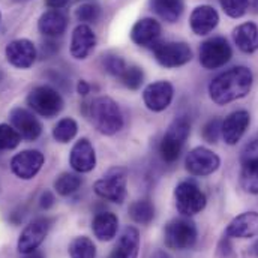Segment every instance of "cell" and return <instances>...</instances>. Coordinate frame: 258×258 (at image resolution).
Returning <instances> with one entry per match:
<instances>
[{"mask_svg":"<svg viewBox=\"0 0 258 258\" xmlns=\"http://www.w3.org/2000/svg\"><path fill=\"white\" fill-rule=\"evenodd\" d=\"M231 47L225 38L216 36L204 41L200 47V63L206 69H218L230 62Z\"/></svg>","mask_w":258,"mask_h":258,"instance_id":"cell-8","label":"cell"},{"mask_svg":"<svg viewBox=\"0 0 258 258\" xmlns=\"http://www.w3.org/2000/svg\"><path fill=\"white\" fill-rule=\"evenodd\" d=\"M140 249V233L134 227H126L119 237L117 245L108 258H137Z\"/></svg>","mask_w":258,"mask_h":258,"instance_id":"cell-23","label":"cell"},{"mask_svg":"<svg viewBox=\"0 0 258 258\" xmlns=\"http://www.w3.org/2000/svg\"><path fill=\"white\" fill-rule=\"evenodd\" d=\"M77 122L71 117H64L57 122V125L53 129V137L59 143H69L77 135Z\"/></svg>","mask_w":258,"mask_h":258,"instance_id":"cell-32","label":"cell"},{"mask_svg":"<svg viewBox=\"0 0 258 258\" xmlns=\"http://www.w3.org/2000/svg\"><path fill=\"white\" fill-rule=\"evenodd\" d=\"M39 204H41V207L42 209H50L53 204H54V197H53V194L50 192V191H45V192H42L41 195V200H39Z\"/></svg>","mask_w":258,"mask_h":258,"instance_id":"cell-38","label":"cell"},{"mask_svg":"<svg viewBox=\"0 0 258 258\" xmlns=\"http://www.w3.org/2000/svg\"><path fill=\"white\" fill-rule=\"evenodd\" d=\"M129 215H131L132 221H135L137 224L147 225L155 218V206L147 198L137 200L129 206Z\"/></svg>","mask_w":258,"mask_h":258,"instance_id":"cell-28","label":"cell"},{"mask_svg":"<svg viewBox=\"0 0 258 258\" xmlns=\"http://www.w3.org/2000/svg\"><path fill=\"white\" fill-rule=\"evenodd\" d=\"M176 207L183 216H194L204 210L207 204L206 194L203 192L194 182H182L174 191Z\"/></svg>","mask_w":258,"mask_h":258,"instance_id":"cell-7","label":"cell"},{"mask_svg":"<svg viewBox=\"0 0 258 258\" xmlns=\"http://www.w3.org/2000/svg\"><path fill=\"white\" fill-rule=\"evenodd\" d=\"M0 17H2V15H0Z\"/></svg>","mask_w":258,"mask_h":258,"instance_id":"cell-46","label":"cell"},{"mask_svg":"<svg viewBox=\"0 0 258 258\" xmlns=\"http://www.w3.org/2000/svg\"><path fill=\"white\" fill-rule=\"evenodd\" d=\"M5 56L12 66L18 69H27L36 60V48L29 39H15L6 45Z\"/></svg>","mask_w":258,"mask_h":258,"instance_id":"cell-15","label":"cell"},{"mask_svg":"<svg viewBox=\"0 0 258 258\" xmlns=\"http://www.w3.org/2000/svg\"><path fill=\"white\" fill-rule=\"evenodd\" d=\"M150 258H170V257H168V254H165L164 251H156V252H155V254H153Z\"/></svg>","mask_w":258,"mask_h":258,"instance_id":"cell-44","label":"cell"},{"mask_svg":"<svg viewBox=\"0 0 258 258\" xmlns=\"http://www.w3.org/2000/svg\"><path fill=\"white\" fill-rule=\"evenodd\" d=\"M221 126H222V120L221 119L209 120L204 125V128H203V138L207 143H216L219 135H221Z\"/></svg>","mask_w":258,"mask_h":258,"instance_id":"cell-37","label":"cell"},{"mask_svg":"<svg viewBox=\"0 0 258 258\" xmlns=\"http://www.w3.org/2000/svg\"><path fill=\"white\" fill-rule=\"evenodd\" d=\"M152 9L167 23H176L185 9L183 0H150Z\"/></svg>","mask_w":258,"mask_h":258,"instance_id":"cell-27","label":"cell"},{"mask_svg":"<svg viewBox=\"0 0 258 258\" xmlns=\"http://www.w3.org/2000/svg\"><path fill=\"white\" fill-rule=\"evenodd\" d=\"M224 12L231 18L243 17L249 9V0H219Z\"/></svg>","mask_w":258,"mask_h":258,"instance_id":"cell-34","label":"cell"},{"mask_svg":"<svg viewBox=\"0 0 258 258\" xmlns=\"http://www.w3.org/2000/svg\"><path fill=\"white\" fill-rule=\"evenodd\" d=\"M197 237H198L197 227H195L194 221H191L188 216L176 218V219L170 221L164 230L165 245L170 249H176V251H183V249L192 248L197 242Z\"/></svg>","mask_w":258,"mask_h":258,"instance_id":"cell-4","label":"cell"},{"mask_svg":"<svg viewBox=\"0 0 258 258\" xmlns=\"http://www.w3.org/2000/svg\"><path fill=\"white\" fill-rule=\"evenodd\" d=\"M189 132L191 123L186 117H179L168 126L159 146V153L165 162H174L179 159Z\"/></svg>","mask_w":258,"mask_h":258,"instance_id":"cell-3","label":"cell"},{"mask_svg":"<svg viewBox=\"0 0 258 258\" xmlns=\"http://www.w3.org/2000/svg\"><path fill=\"white\" fill-rule=\"evenodd\" d=\"M69 164L77 173H89L95 168L96 153L87 138H81L74 144L69 156Z\"/></svg>","mask_w":258,"mask_h":258,"instance_id":"cell-17","label":"cell"},{"mask_svg":"<svg viewBox=\"0 0 258 258\" xmlns=\"http://www.w3.org/2000/svg\"><path fill=\"white\" fill-rule=\"evenodd\" d=\"M11 123L12 126L17 129V132L21 135V138L24 140H36L41 132H42V126L39 123V120L26 108H14L9 114Z\"/></svg>","mask_w":258,"mask_h":258,"instance_id":"cell-18","label":"cell"},{"mask_svg":"<svg viewBox=\"0 0 258 258\" xmlns=\"http://www.w3.org/2000/svg\"><path fill=\"white\" fill-rule=\"evenodd\" d=\"M101 17V8L95 0H83L75 8V18L81 23H96Z\"/></svg>","mask_w":258,"mask_h":258,"instance_id":"cell-30","label":"cell"},{"mask_svg":"<svg viewBox=\"0 0 258 258\" xmlns=\"http://www.w3.org/2000/svg\"><path fill=\"white\" fill-rule=\"evenodd\" d=\"M80 186H81V177L75 173H62L54 182L56 192L63 195V197L78 191Z\"/></svg>","mask_w":258,"mask_h":258,"instance_id":"cell-31","label":"cell"},{"mask_svg":"<svg viewBox=\"0 0 258 258\" xmlns=\"http://www.w3.org/2000/svg\"><path fill=\"white\" fill-rule=\"evenodd\" d=\"M68 2H69V0H45V5H47L50 9L59 11V9H62V8H64V6L68 5Z\"/></svg>","mask_w":258,"mask_h":258,"instance_id":"cell-40","label":"cell"},{"mask_svg":"<svg viewBox=\"0 0 258 258\" xmlns=\"http://www.w3.org/2000/svg\"><path fill=\"white\" fill-rule=\"evenodd\" d=\"M117 225H119V219H117V216L114 213L101 212V213H98L95 216V219L92 222V230H93V234L99 240L108 242L116 236Z\"/></svg>","mask_w":258,"mask_h":258,"instance_id":"cell-26","label":"cell"},{"mask_svg":"<svg viewBox=\"0 0 258 258\" xmlns=\"http://www.w3.org/2000/svg\"><path fill=\"white\" fill-rule=\"evenodd\" d=\"M258 234V213L246 212L236 216L225 230L228 239H249Z\"/></svg>","mask_w":258,"mask_h":258,"instance_id":"cell-19","label":"cell"},{"mask_svg":"<svg viewBox=\"0 0 258 258\" xmlns=\"http://www.w3.org/2000/svg\"><path fill=\"white\" fill-rule=\"evenodd\" d=\"M240 186L245 192L258 194V138L251 141L240 155Z\"/></svg>","mask_w":258,"mask_h":258,"instance_id":"cell-9","label":"cell"},{"mask_svg":"<svg viewBox=\"0 0 258 258\" xmlns=\"http://www.w3.org/2000/svg\"><path fill=\"white\" fill-rule=\"evenodd\" d=\"M120 80L125 87H128L131 90H137V89H140V86L143 84V80H144L143 69L138 66H128L125 69V72L122 74Z\"/></svg>","mask_w":258,"mask_h":258,"instance_id":"cell-35","label":"cell"},{"mask_svg":"<svg viewBox=\"0 0 258 258\" xmlns=\"http://www.w3.org/2000/svg\"><path fill=\"white\" fill-rule=\"evenodd\" d=\"M96 45V36L87 24H80L75 27L71 39V54L72 57L83 60Z\"/></svg>","mask_w":258,"mask_h":258,"instance_id":"cell-21","label":"cell"},{"mask_svg":"<svg viewBox=\"0 0 258 258\" xmlns=\"http://www.w3.org/2000/svg\"><path fill=\"white\" fill-rule=\"evenodd\" d=\"M219 23V15L215 8L209 5L197 6L189 17V26L195 35H207L210 33Z\"/></svg>","mask_w":258,"mask_h":258,"instance_id":"cell-22","label":"cell"},{"mask_svg":"<svg viewBox=\"0 0 258 258\" xmlns=\"http://www.w3.org/2000/svg\"><path fill=\"white\" fill-rule=\"evenodd\" d=\"M77 90H78V93H80V95L86 96V95L90 92V86H89V83H87V81L81 80V81L78 83V86H77Z\"/></svg>","mask_w":258,"mask_h":258,"instance_id":"cell-41","label":"cell"},{"mask_svg":"<svg viewBox=\"0 0 258 258\" xmlns=\"http://www.w3.org/2000/svg\"><path fill=\"white\" fill-rule=\"evenodd\" d=\"M249 252H251V255H254L255 258H258V240L251 246V249H249Z\"/></svg>","mask_w":258,"mask_h":258,"instance_id":"cell-43","label":"cell"},{"mask_svg":"<svg viewBox=\"0 0 258 258\" xmlns=\"http://www.w3.org/2000/svg\"><path fill=\"white\" fill-rule=\"evenodd\" d=\"M254 83V75L246 66H234L212 80L209 84L210 99L218 105H225L245 98Z\"/></svg>","mask_w":258,"mask_h":258,"instance_id":"cell-1","label":"cell"},{"mask_svg":"<svg viewBox=\"0 0 258 258\" xmlns=\"http://www.w3.org/2000/svg\"><path fill=\"white\" fill-rule=\"evenodd\" d=\"M174 96V89L168 81H156L149 84L143 92L144 104L149 110L159 113L170 107Z\"/></svg>","mask_w":258,"mask_h":258,"instance_id":"cell-14","label":"cell"},{"mask_svg":"<svg viewBox=\"0 0 258 258\" xmlns=\"http://www.w3.org/2000/svg\"><path fill=\"white\" fill-rule=\"evenodd\" d=\"M69 255L71 258H95L96 246L89 237L80 236L69 243Z\"/></svg>","mask_w":258,"mask_h":258,"instance_id":"cell-29","label":"cell"},{"mask_svg":"<svg viewBox=\"0 0 258 258\" xmlns=\"http://www.w3.org/2000/svg\"><path fill=\"white\" fill-rule=\"evenodd\" d=\"M42 165L44 155L39 150H24L21 153H17L11 161L12 173L23 180L33 179L39 173Z\"/></svg>","mask_w":258,"mask_h":258,"instance_id":"cell-13","label":"cell"},{"mask_svg":"<svg viewBox=\"0 0 258 258\" xmlns=\"http://www.w3.org/2000/svg\"><path fill=\"white\" fill-rule=\"evenodd\" d=\"M89 117L93 126L104 135H114L123 126V116L119 105L107 96L96 98L90 102Z\"/></svg>","mask_w":258,"mask_h":258,"instance_id":"cell-2","label":"cell"},{"mask_svg":"<svg viewBox=\"0 0 258 258\" xmlns=\"http://www.w3.org/2000/svg\"><path fill=\"white\" fill-rule=\"evenodd\" d=\"M161 36V24L153 18H141L138 20L132 30H131V39L140 47H150L158 42V38Z\"/></svg>","mask_w":258,"mask_h":258,"instance_id":"cell-20","label":"cell"},{"mask_svg":"<svg viewBox=\"0 0 258 258\" xmlns=\"http://www.w3.org/2000/svg\"><path fill=\"white\" fill-rule=\"evenodd\" d=\"M66 27H68L66 15L56 9H50V11L44 12L38 21L39 32L48 38H56V36L63 35Z\"/></svg>","mask_w":258,"mask_h":258,"instance_id":"cell-24","label":"cell"},{"mask_svg":"<svg viewBox=\"0 0 258 258\" xmlns=\"http://www.w3.org/2000/svg\"><path fill=\"white\" fill-rule=\"evenodd\" d=\"M153 47V56L158 63L165 68H179L192 59V51L185 42H156Z\"/></svg>","mask_w":258,"mask_h":258,"instance_id":"cell-10","label":"cell"},{"mask_svg":"<svg viewBox=\"0 0 258 258\" xmlns=\"http://www.w3.org/2000/svg\"><path fill=\"white\" fill-rule=\"evenodd\" d=\"M249 122H251L249 113L245 110H239L227 116L225 120H222V126H221V135L224 141L230 146L237 144L243 137V134L246 132Z\"/></svg>","mask_w":258,"mask_h":258,"instance_id":"cell-16","label":"cell"},{"mask_svg":"<svg viewBox=\"0 0 258 258\" xmlns=\"http://www.w3.org/2000/svg\"><path fill=\"white\" fill-rule=\"evenodd\" d=\"M233 39L237 48L243 53H254L258 50V27L255 23H243L233 32Z\"/></svg>","mask_w":258,"mask_h":258,"instance_id":"cell-25","label":"cell"},{"mask_svg":"<svg viewBox=\"0 0 258 258\" xmlns=\"http://www.w3.org/2000/svg\"><path fill=\"white\" fill-rule=\"evenodd\" d=\"M102 66H104V69H105L110 75L117 77V78H120L122 74L125 72V69L128 68L126 63H125V60H123L120 56H117V54H107V56H104V59H102Z\"/></svg>","mask_w":258,"mask_h":258,"instance_id":"cell-36","label":"cell"},{"mask_svg":"<svg viewBox=\"0 0 258 258\" xmlns=\"http://www.w3.org/2000/svg\"><path fill=\"white\" fill-rule=\"evenodd\" d=\"M21 141V135L11 125H0V150H12Z\"/></svg>","mask_w":258,"mask_h":258,"instance_id":"cell-33","label":"cell"},{"mask_svg":"<svg viewBox=\"0 0 258 258\" xmlns=\"http://www.w3.org/2000/svg\"><path fill=\"white\" fill-rule=\"evenodd\" d=\"M126 179L128 171L125 168H111L95 183L93 189L101 198L120 204L126 198Z\"/></svg>","mask_w":258,"mask_h":258,"instance_id":"cell-6","label":"cell"},{"mask_svg":"<svg viewBox=\"0 0 258 258\" xmlns=\"http://www.w3.org/2000/svg\"><path fill=\"white\" fill-rule=\"evenodd\" d=\"M51 227V221L48 218H38L32 221L18 237V251L21 254H29L36 251L39 245L45 240Z\"/></svg>","mask_w":258,"mask_h":258,"instance_id":"cell-12","label":"cell"},{"mask_svg":"<svg viewBox=\"0 0 258 258\" xmlns=\"http://www.w3.org/2000/svg\"><path fill=\"white\" fill-rule=\"evenodd\" d=\"M221 165V159L216 153L206 147H195L192 149L186 159L185 167L194 176H209L213 174Z\"/></svg>","mask_w":258,"mask_h":258,"instance_id":"cell-11","label":"cell"},{"mask_svg":"<svg viewBox=\"0 0 258 258\" xmlns=\"http://www.w3.org/2000/svg\"><path fill=\"white\" fill-rule=\"evenodd\" d=\"M24 258H44V255L36 249V251H32L29 254H24Z\"/></svg>","mask_w":258,"mask_h":258,"instance_id":"cell-42","label":"cell"},{"mask_svg":"<svg viewBox=\"0 0 258 258\" xmlns=\"http://www.w3.org/2000/svg\"><path fill=\"white\" fill-rule=\"evenodd\" d=\"M252 6H254V9L258 12V0H252Z\"/></svg>","mask_w":258,"mask_h":258,"instance_id":"cell-45","label":"cell"},{"mask_svg":"<svg viewBox=\"0 0 258 258\" xmlns=\"http://www.w3.org/2000/svg\"><path fill=\"white\" fill-rule=\"evenodd\" d=\"M29 107L42 117H54L63 110V99L60 93L48 86L35 87L27 96Z\"/></svg>","mask_w":258,"mask_h":258,"instance_id":"cell-5","label":"cell"},{"mask_svg":"<svg viewBox=\"0 0 258 258\" xmlns=\"http://www.w3.org/2000/svg\"><path fill=\"white\" fill-rule=\"evenodd\" d=\"M59 50V45L54 41H48L42 45V56H50Z\"/></svg>","mask_w":258,"mask_h":258,"instance_id":"cell-39","label":"cell"}]
</instances>
